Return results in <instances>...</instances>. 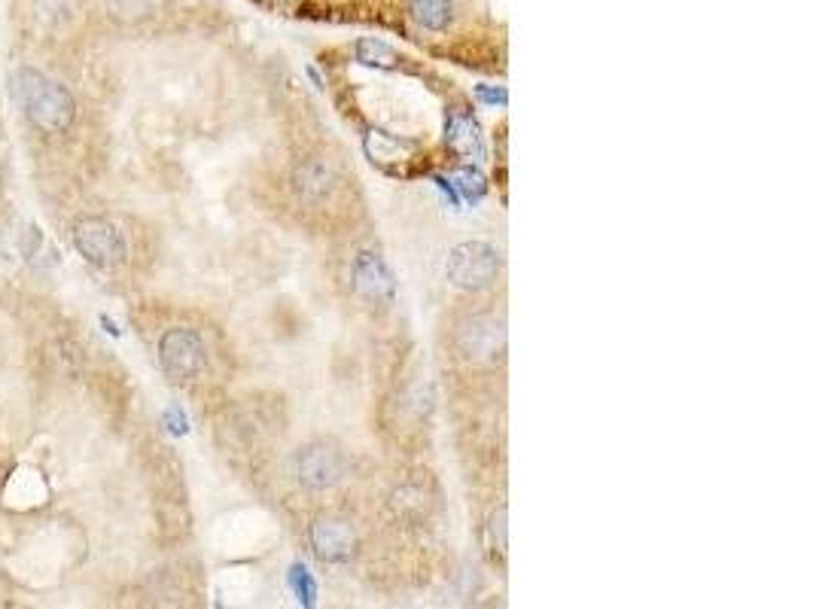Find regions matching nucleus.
Masks as SVG:
<instances>
[{
    "mask_svg": "<svg viewBox=\"0 0 813 609\" xmlns=\"http://www.w3.org/2000/svg\"><path fill=\"white\" fill-rule=\"evenodd\" d=\"M13 95L43 134H64L77 119L74 95L61 83L46 80L34 67H19L13 74Z\"/></svg>",
    "mask_w": 813,
    "mask_h": 609,
    "instance_id": "f257e3e1",
    "label": "nucleus"
},
{
    "mask_svg": "<svg viewBox=\"0 0 813 609\" xmlns=\"http://www.w3.org/2000/svg\"><path fill=\"white\" fill-rule=\"evenodd\" d=\"M454 354L469 366H497L506 357V320L497 311H466L451 326Z\"/></svg>",
    "mask_w": 813,
    "mask_h": 609,
    "instance_id": "f03ea898",
    "label": "nucleus"
},
{
    "mask_svg": "<svg viewBox=\"0 0 813 609\" xmlns=\"http://www.w3.org/2000/svg\"><path fill=\"white\" fill-rule=\"evenodd\" d=\"M500 272H503V256L488 241H463V244L451 247V253L445 259V281L454 290L472 293V296L491 290L497 284Z\"/></svg>",
    "mask_w": 813,
    "mask_h": 609,
    "instance_id": "7ed1b4c3",
    "label": "nucleus"
},
{
    "mask_svg": "<svg viewBox=\"0 0 813 609\" xmlns=\"http://www.w3.org/2000/svg\"><path fill=\"white\" fill-rule=\"evenodd\" d=\"M348 472H351L348 451L335 439H311L299 445V451L293 454V476L299 488L311 494H326L338 488L348 479Z\"/></svg>",
    "mask_w": 813,
    "mask_h": 609,
    "instance_id": "20e7f679",
    "label": "nucleus"
},
{
    "mask_svg": "<svg viewBox=\"0 0 813 609\" xmlns=\"http://www.w3.org/2000/svg\"><path fill=\"white\" fill-rule=\"evenodd\" d=\"M305 539H308L311 555L326 567L351 564L360 552L357 524L345 515H335V512H320L317 518H311L305 527Z\"/></svg>",
    "mask_w": 813,
    "mask_h": 609,
    "instance_id": "39448f33",
    "label": "nucleus"
},
{
    "mask_svg": "<svg viewBox=\"0 0 813 609\" xmlns=\"http://www.w3.org/2000/svg\"><path fill=\"white\" fill-rule=\"evenodd\" d=\"M345 186V174L338 168L335 159L326 153H305L293 162L290 171V189L296 195L299 205L305 208H323L329 201L338 198Z\"/></svg>",
    "mask_w": 813,
    "mask_h": 609,
    "instance_id": "423d86ee",
    "label": "nucleus"
},
{
    "mask_svg": "<svg viewBox=\"0 0 813 609\" xmlns=\"http://www.w3.org/2000/svg\"><path fill=\"white\" fill-rule=\"evenodd\" d=\"M159 366L171 384H192L208 369V345L192 326H171L159 338Z\"/></svg>",
    "mask_w": 813,
    "mask_h": 609,
    "instance_id": "0eeeda50",
    "label": "nucleus"
},
{
    "mask_svg": "<svg viewBox=\"0 0 813 609\" xmlns=\"http://www.w3.org/2000/svg\"><path fill=\"white\" fill-rule=\"evenodd\" d=\"M348 275H351V293L369 305V308H390L393 299H396V278L390 272L387 259L372 250V247H363L351 256V265H348Z\"/></svg>",
    "mask_w": 813,
    "mask_h": 609,
    "instance_id": "6e6552de",
    "label": "nucleus"
},
{
    "mask_svg": "<svg viewBox=\"0 0 813 609\" xmlns=\"http://www.w3.org/2000/svg\"><path fill=\"white\" fill-rule=\"evenodd\" d=\"M74 247L89 265H98V268H116L128 256L125 235L119 232L116 223L104 217H80L74 223Z\"/></svg>",
    "mask_w": 813,
    "mask_h": 609,
    "instance_id": "1a4fd4ad",
    "label": "nucleus"
},
{
    "mask_svg": "<svg viewBox=\"0 0 813 609\" xmlns=\"http://www.w3.org/2000/svg\"><path fill=\"white\" fill-rule=\"evenodd\" d=\"M387 509L396 521L409 524V527H421L430 524V518L439 509V491L436 485L427 479V472H415V476L402 479L390 497H387Z\"/></svg>",
    "mask_w": 813,
    "mask_h": 609,
    "instance_id": "9d476101",
    "label": "nucleus"
},
{
    "mask_svg": "<svg viewBox=\"0 0 813 609\" xmlns=\"http://www.w3.org/2000/svg\"><path fill=\"white\" fill-rule=\"evenodd\" d=\"M405 16L418 31L448 34L457 22V0H409Z\"/></svg>",
    "mask_w": 813,
    "mask_h": 609,
    "instance_id": "9b49d317",
    "label": "nucleus"
},
{
    "mask_svg": "<svg viewBox=\"0 0 813 609\" xmlns=\"http://www.w3.org/2000/svg\"><path fill=\"white\" fill-rule=\"evenodd\" d=\"M482 546L488 552V558L497 564L506 558V506H497L491 512V518L485 521V530H482Z\"/></svg>",
    "mask_w": 813,
    "mask_h": 609,
    "instance_id": "f8f14e48",
    "label": "nucleus"
},
{
    "mask_svg": "<svg viewBox=\"0 0 813 609\" xmlns=\"http://www.w3.org/2000/svg\"><path fill=\"white\" fill-rule=\"evenodd\" d=\"M448 147L457 153V156H482V144H479V134H476V125L466 122V119H451L448 125Z\"/></svg>",
    "mask_w": 813,
    "mask_h": 609,
    "instance_id": "ddd939ff",
    "label": "nucleus"
},
{
    "mask_svg": "<svg viewBox=\"0 0 813 609\" xmlns=\"http://www.w3.org/2000/svg\"><path fill=\"white\" fill-rule=\"evenodd\" d=\"M357 61L369 64V67H375V64L378 67H390L396 61V52L387 43H381V40L363 37V40H357Z\"/></svg>",
    "mask_w": 813,
    "mask_h": 609,
    "instance_id": "4468645a",
    "label": "nucleus"
}]
</instances>
